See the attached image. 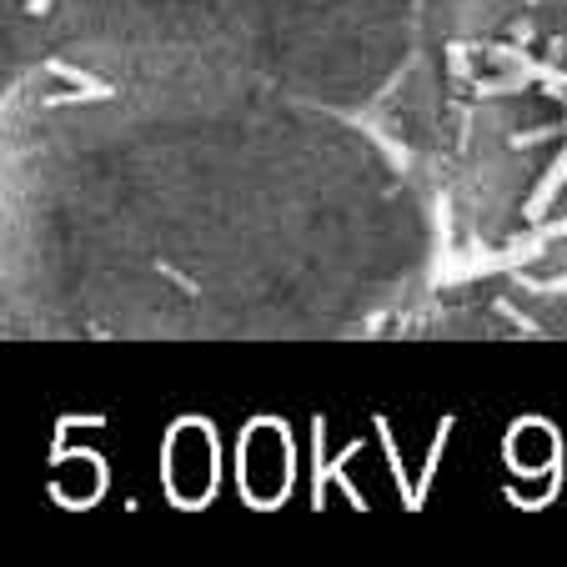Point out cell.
Wrapping results in <instances>:
<instances>
[{
	"label": "cell",
	"instance_id": "cell-1",
	"mask_svg": "<svg viewBox=\"0 0 567 567\" xmlns=\"http://www.w3.org/2000/svg\"><path fill=\"white\" fill-rule=\"evenodd\" d=\"M396 212L367 136L206 61L65 55L0 101V317L31 332H321Z\"/></svg>",
	"mask_w": 567,
	"mask_h": 567
}]
</instances>
